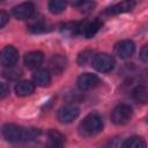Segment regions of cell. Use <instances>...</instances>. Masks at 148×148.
Masks as SVG:
<instances>
[{
  "label": "cell",
  "instance_id": "cell-20",
  "mask_svg": "<svg viewBox=\"0 0 148 148\" xmlns=\"http://www.w3.org/2000/svg\"><path fill=\"white\" fill-rule=\"evenodd\" d=\"M67 3L66 1H61V0H53L49 2V10L52 14H60L61 12L65 10Z\"/></svg>",
  "mask_w": 148,
  "mask_h": 148
},
{
  "label": "cell",
  "instance_id": "cell-3",
  "mask_svg": "<svg viewBox=\"0 0 148 148\" xmlns=\"http://www.w3.org/2000/svg\"><path fill=\"white\" fill-rule=\"evenodd\" d=\"M132 116H133V111L130 105L119 104L112 110L111 120L114 125L123 126V125H126L127 123H130V120L132 119Z\"/></svg>",
  "mask_w": 148,
  "mask_h": 148
},
{
  "label": "cell",
  "instance_id": "cell-7",
  "mask_svg": "<svg viewBox=\"0 0 148 148\" xmlns=\"http://www.w3.org/2000/svg\"><path fill=\"white\" fill-rule=\"evenodd\" d=\"M18 60V51L14 46H6L1 50L0 53V62L3 67H13L16 65Z\"/></svg>",
  "mask_w": 148,
  "mask_h": 148
},
{
  "label": "cell",
  "instance_id": "cell-17",
  "mask_svg": "<svg viewBox=\"0 0 148 148\" xmlns=\"http://www.w3.org/2000/svg\"><path fill=\"white\" fill-rule=\"evenodd\" d=\"M132 97L140 104H148V87L138 86L132 91Z\"/></svg>",
  "mask_w": 148,
  "mask_h": 148
},
{
  "label": "cell",
  "instance_id": "cell-22",
  "mask_svg": "<svg viewBox=\"0 0 148 148\" xmlns=\"http://www.w3.org/2000/svg\"><path fill=\"white\" fill-rule=\"evenodd\" d=\"M22 75V71L21 68L13 66V67H7L3 71V76L8 80H16Z\"/></svg>",
  "mask_w": 148,
  "mask_h": 148
},
{
  "label": "cell",
  "instance_id": "cell-24",
  "mask_svg": "<svg viewBox=\"0 0 148 148\" xmlns=\"http://www.w3.org/2000/svg\"><path fill=\"white\" fill-rule=\"evenodd\" d=\"M140 58L142 61L145 62H148V44H146L142 49H141V52H140Z\"/></svg>",
  "mask_w": 148,
  "mask_h": 148
},
{
  "label": "cell",
  "instance_id": "cell-19",
  "mask_svg": "<svg viewBox=\"0 0 148 148\" xmlns=\"http://www.w3.org/2000/svg\"><path fill=\"white\" fill-rule=\"evenodd\" d=\"M121 148H146V142L140 136H131L123 143Z\"/></svg>",
  "mask_w": 148,
  "mask_h": 148
},
{
  "label": "cell",
  "instance_id": "cell-23",
  "mask_svg": "<svg viewBox=\"0 0 148 148\" xmlns=\"http://www.w3.org/2000/svg\"><path fill=\"white\" fill-rule=\"evenodd\" d=\"M92 52L91 51H89V50H84L83 52H81L80 54H79V57H77V64L80 65V66H83V65H86L89 60H91L92 61Z\"/></svg>",
  "mask_w": 148,
  "mask_h": 148
},
{
  "label": "cell",
  "instance_id": "cell-21",
  "mask_svg": "<svg viewBox=\"0 0 148 148\" xmlns=\"http://www.w3.org/2000/svg\"><path fill=\"white\" fill-rule=\"evenodd\" d=\"M77 29H79V22H69L62 25L61 32L66 36H76L79 35Z\"/></svg>",
  "mask_w": 148,
  "mask_h": 148
},
{
  "label": "cell",
  "instance_id": "cell-15",
  "mask_svg": "<svg viewBox=\"0 0 148 148\" xmlns=\"http://www.w3.org/2000/svg\"><path fill=\"white\" fill-rule=\"evenodd\" d=\"M34 90H35V83H32L31 81H28V80L20 81L15 86V92L17 96H21V97L32 94Z\"/></svg>",
  "mask_w": 148,
  "mask_h": 148
},
{
  "label": "cell",
  "instance_id": "cell-9",
  "mask_svg": "<svg viewBox=\"0 0 148 148\" xmlns=\"http://www.w3.org/2000/svg\"><path fill=\"white\" fill-rule=\"evenodd\" d=\"M98 84H99L98 76L95 74H91V73H83L77 79V87L82 91L92 89Z\"/></svg>",
  "mask_w": 148,
  "mask_h": 148
},
{
  "label": "cell",
  "instance_id": "cell-12",
  "mask_svg": "<svg viewBox=\"0 0 148 148\" xmlns=\"http://www.w3.org/2000/svg\"><path fill=\"white\" fill-rule=\"evenodd\" d=\"M43 60H44V56L40 51H31L25 53L24 56V65L30 69H35L39 67Z\"/></svg>",
  "mask_w": 148,
  "mask_h": 148
},
{
  "label": "cell",
  "instance_id": "cell-2",
  "mask_svg": "<svg viewBox=\"0 0 148 148\" xmlns=\"http://www.w3.org/2000/svg\"><path fill=\"white\" fill-rule=\"evenodd\" d=\"M103 128V119L98 113H89L83 118L79 126V132L82 136L90 138L98 134Z\"/></svg>",
  "mask_w": 148,
  "mask_h": 148
},
{
  "label": "cell",
  "instance_id": "cell-5",
  "mask_svg": "<svg viewBox=\"0 0 148 148\" xmlns=\"http://www.w3.org/2000/svg\"><path fill=\"white\" fill-rule=\"evenodd\" d=\"M80 114V109L77 105L73 103H68L62 105L57 113V118L61 124H69L75 120Z\"/></svg>",
  "mask_w": 148,
  "mask_h": 148
},
{
  "label": "cell",
  "instance_id": "cell-26",
  "mask_svg": "<svg viewBox=\"0 0 148 148\" xmlns=\"http://www.w3.org/2000/svg\"><path fill=\"white\" fill-rule=\"evenodd\" d=\"M9 92V89L6 83H1V90H0V98H5V96Z\"/></svg>",
  "mask_w": 148,
  "mask_h": 148
},
{
  "label": "cell",
  "instance_id": "cell-6",
  "mask_svg": "<svg viewBox=\"0 0 148 148\" xmlns=\"http://www.w3.org/2000/svg\"><path fill=\"white\" fill-rule=\"evenodd\" d=\"M101 27H102V22L98 18H94L91 21L79 22L77 34L86 38H91L97 34V31L99 30Z\"/></svg>",
  "mask_w": 148,
  "mask_h": 148
},
{
  "label": "cell",
  "instance_id": "cell-18",
  "mask_svg": "<svg viewBox=\"0 0 148 148\" xmlns=\"http://www.w3.org/2000/svg\"><path fill=\"white\" fill-rule=\"evenodd\" d=\"M28 28L31 32H43V31H46L47 23L43 20V17H36L30 22Z\"/></svg>",
  "mask_w": 148,
  "mask_h": 148
},
{
  "label": "cell",
  "instance_id": "cell-16",
  "mask_svg": "<svg viewBox=\"0 0 148 148\" xmlns=\"http://www.w3.org/2000/svg\"><path fill=\"white\" fill-rule=\"evenodd\" d=\"M66 62H67V60H66V58H65L64 56H61V54H56V56L52 57V59H51V61H50V68H51V71H52L53 73L60 74V73L65 69Z\"/></svg>",
  "mask_w": 148,
  "mask_h": 148
},
{
  "label": "cell",
  "instance_id": "cell-8",
  "mask_svg": "<svg viewBox=\"0 0 148 148\" xmlns=\"http://www.w3.org/2000/svg\"><path fill=\"white\" fill-rule=\"evenodd\" d=\"M135 51V45L132 40L125 39L116 44L114 46V53L120 58V59H128L130 57L133 56Z\"/></svg>",
  "mask_w": 148,
  "mask_h": 148
},
{
  "label": "cell",
  "instance_id": "cell-25",
  "mask_svg": "<svg viewBox=\"0 0 148 148\" xmlns=\"http://www.w3.org/2000/svg\"><path fill=\"white\" fill-rule=\"evenodd\" d=\"M7 21H8V15L3 10H1L0 12V28H3Z\"/></svg>",
  "mask_w": 148,
  "mask_h": 148
},
{
  "label": "cell",
  "instance_id": "cell-1",
  "mask_svg": "<svg viewBox=\"0 0 148 148\" xmlns=\"http://www.w3.org/2000/svg\"><path fill=\"white\" fill-rule=\"evenodd\" d=\"M40 134L38 128H23L15 124H6L2 126V135L9 142L31 141Z\"/></svg>",
  "mask_w": 148,
  "mask_h": 148
},
{
  "label": "cell",
  "instance_id": "cell-10",
  "mask_svg": "<svg viewBox=\"0 0 148 148\" xmlns=\"http://www.w3.org/2000/svg\"><path fill=\"white\" fill-rule=\"evenodd\" d=\"M34 10H35V6L31 2H23L15 6L12 9V14L17 20H27L31 17Z\"/></svg>",
  "mask_w": 148,
  "mask_h": 148
},
{
  "label": "cell",
  "instance_id": "cell-4",
  "mask_svg": "<svg viewBox=\"0 0 148 148\" xmlns=\"http://www.w3.org/2000/svg\"><path fill=\"white\" fill-rule=\"evenodd\" d=\"M91 65L96 71L101 73H108L113 69L114 59L108 53H97L94 56Z\"/></svg>",
  "mask_w": 148,
  "mask_h": 148
},
{
  "label": "cell",
  "instance_id": "cell-27",
  "mask_svg": "<svg viewBox=\"0 0 148 148\" xmlns=\"http://www.w3.org/2000/svg\"><path fill=\"white\" fill-rule=\"evenodd\" d=\"M147 123H148V117H147Z\"/></svg>",
  "mask_w": 148,
  "mask_h": 148
},
{
  "label": "cell",
  "instance_id": "cell-11",
  "mask_svg": "<svg viewBox=\"0 0 148 148\" xmlns=\"http://www.w3.org/2000/svg\"><path fill=\"white\" fill-rule=\"evenodd\" d=\"M65 136L57 130H50L47 132V140L45 143L46 148H64Z\"/></svg>",
  "mask_w": 148,
  "mask_h": 148
},
{
  "label": "cell",
  "instance_id": "cell-14",
  "mask_svg": "<svg viewBox=\"0 0 148 148\" xmlns=\"http://www.w3.org/2000/svg\"><path fill=\"white\" fill-rule=\"evenodd\" d=\"M34 83L40 87H46L51 81V74L49 69H37L32 75Z\"/></svg>",
  "mask_w": 148,
  "mask_h": 148
},
{
  "label": "cell",
  "instance_id": "cell-13",
  "mask_svg": "<svg viewBox=\"0 0 148 148\" xmlns=\"http://www.w3.org/2000/svg\"><path fill=\"white\" fill-rule=\"evenodd\" d=\"M135 2L134 1H123V2H119V3H116L114 6L110 7L106 13L110 14V15H117V14H121V13H126V12H130L132 10L134 7H135Z\"/></svg>",
  "mask_w": 148,
  "mask_h": 148
}]
</instances>
